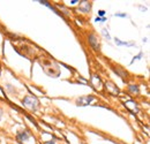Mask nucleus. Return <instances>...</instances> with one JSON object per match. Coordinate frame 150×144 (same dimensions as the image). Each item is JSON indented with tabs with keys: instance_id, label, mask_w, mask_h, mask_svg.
Segmentation results:
<instances>
[{
	"instance_id": "nucleus-12",
	"label": "nucleus",
	"mask_w": 150,
	"mask_h": 144,
	"mask_svg": "<svg viewBox=\"0 0 150 144\" xmlns=\"http://www.w3.org/2000/svg\"><path fill=\"white\" fill-rule=\"evenodd\" d=\"M142 58H143V53H142V52H140V53L137 54V55H135V56L133 58V60L131 61V65L133 64V62H134V61H135V60H141Z\"/></svg>"
},
{
	"instance_id": "nucleus-2",
	"label": "nucleus",
	"mask_w": 150,
	"mask_h": 144,
	"mask_svg": "<svg viewBox=\"0 0 150 144\" xmlns=\"http://www.w3.org/2000/svg\"><path fill=\"white\" fill-rule=\"evenodd\" d=\"M94 100L95 98L93 96H83V97H80L76 99V105L77 106H88Z\"/></svg>"
},
{
	"instance_id": "nucleus-1",
	"label": "nucleus",
	"mask_w": 150,
	"mask_h": 144,
	"mask_svg": "<svg viewBox=\"0 0 150 144\" xmlns=\"http://www.w3.org/2000/svg\"><path fill=\"white\" fill-rule=\"evenodd\" d=\"M22 104H23V106H25L31 111H37L38 108L40 107V102L36 96H25L22 99Z\"/></svg>"
},
{
	"instance_id": "nucleus-7",
	"label": "nucleus",
	"mask_w": 150,
	"mask_h": 144,
	"mask_svg": "<svg viewBox=\"0 0 150 144\" xmlns=\"http://www.w3.org/2000/svg\"><path fill=\"white\" fill-rule=\"evenodd\" d=\"M39 4H42V5L46 6V7H49V8H50V9H52V11H53V12H54L56 14H58L59 16H61V18L64 16V15H62V13H60V12H59V11L57 9L56 7H54V6H52V5H51V4L49 2V1H45V0H39Z\"/></svg>"
},
{
	"instance_id": "nucleus-6",
	"label": "nucleus",
	"mask_w": 150,
	"mask_h": 144,
	"mask_svg": "<svg viewBox=\"0 0 150 144\" xmlns=\"http://www.w3.org/2000/svg\"><path fill=\"white\" fill-rule=\"evenodd\" d=\"M16 137H18V140L21 141V142H25V141H28V140L30 138V134H29V131H27V130L20 131V133H18Z\"/></svg>"
},
{
	"instance_id": "nucleus-11",
	"label": "nucleus",
	"mask_w": 150,
	"mask_h": 144,
	"mask_svg": "<svg viewBox=\"0 0 150 144\" xmlns=\"http://www.w3.org/2000/svg\"><path fill=\"white\" fill-rule=\"evenodd\" d=\"M113 71H114V72L117 73V74L125 81V76H127V73H122L121 72V68H113Z\"/></svg>"
},
{
	"instance_id": "nucleus-13",
	"label": "nucleus",
	"mask_w": 150,
	"mask_h": 144,
	"mask_svg": "<svg viewBox=\"0 0 150 144\" xmlns=\"http://www.w3.org/2000/svg\"><path fill=\"white\" fill-rule=\"evenodd\" d=\"M102 34L104 35V37H105V38H108L109 40L111 39V36H110V34H109V31H108L106 29H103V30H102Z\"/></svg>"
},
{
	"instance_id": "nucleus-14",
	"label": "nucleus",
	"mask_w": 150,
	"mask_h": 144,
	"mask_svg": "<svg viewBox=\"0 0 150 144\" xmlns=\"http://www.w3.org/2000/svg\"><path fill=\"white\" fill-rule=\"evenodd\" d=\"M114 16H117V18H127L128 15L126 13H115Z\"/></svg>"
},
{
	"instance_id": "nucleus-4",
	"label": "nucleus",
	"mask_w": 150,
	"mask_h": 144,
	"mask_svg": "<svg viewBox=\"0 0 150 144\" xmlns=\"http://www.w3.org/2000/svg\"><path fill=\"white\" fill-rule=\"evenodd\" d=\"M105 88H106V90L109 91L111 95H119V93H120L119 88H118L113 82H106V83H105Z\"/></svg>"
},
{
	"instance_id": "nucleus-8",
	"label": "nucleus",
	"mask_w": 150,
	"mask_h": 144,
	"mask_svg": "<svg viewBox=\"0 0 150 144\" xmlns=\"http://www.w3.org/2000/svg\"><path fill=\"white\" fill-rule=\"evenodd\" d=\"M114 43L118 46H134L133 42H124V40H121L119 38H114Z\"/></svg>"
},
{
	"instance_id": "nucleus-17",
	"label": "nucleus",
	"mask_w": 150,
	"mask_h": 144,
	"mask_svg": "<svg viewBox=\"0 0 150 144\" xmlns=\"http://www.w3.org/2000/svg\"><path fill=\"white\" fill-rule=\"evenodd\" d=\"M44 144H56L54 141H47V142H45Z\"/></svg>"
},
{
	"instance_id": "nucleus-16",
	"label": "nucleus",
	"mask_w": 150,
	"mask_h": 144,
	"mask_svg": "<svg viewBox=\"0 0 150 144\" xmlns=\"http://www.w3.org/2000/svg\"><path fill=\"white\" fill-rule=\"evenodd\" d=\"M77 2H80L79 0H73V1H71V5H76Z\"/></svg>"
},
{
	"instance_id": "nucleus-9",
	"label": "nucleus",
	"mask_w": 150,
	"mask_h": 144,
	"mask_svg": "<svg viewBox=\"0 0 150 144\" xmlns=\"http://www.w3.org/2000/svg\"><path fill=\"white\" fill-rule=\"evenodd\" d=\"M95 80H96V82H91V84H93V87H94L96 90H98L102 87V82H100V80H99L98 76H93L91 77V81H95Z\"/></svg>"
},
{
	"instance_id": "nucleus-15",
	"label": "nucleus",
	"mask_w": 150,
	"mask_h": 144,
	"mask_svg": "<svg viewBox=\"0 0 150 144\" xmlns=\"http://www.w3.org/2000/svg\"><path fill=\"white\" fill-rule=\"evenodd\" d=\"M98 18H105V11H103V9L98 11Z\"/></svg>"
},
{
	"instance_id": "nucleus-3",
	"label": "nucleus",
	"mask_w": 150,
	"mask_h": 144,
	"mask_svg": "<svg viewBox=\"0 0 150 144\" xmlns=\"http://www.w3.org/2000/svg\"><path fill=\"white\" fill-rule=\"evenodd\" d=\"M88 42H89V44H90V46L93 47L94 51H98V52L100 51V45H99V42H98L96 35L90 34V35L88 36Z\"/></svg>"
},
{
	"instance_id": "nucleus-5",
	"label": "nucleus",
	"mask_w": 150,
	"mask_h": 144,
	"mask_svg": "<svg viewBox=\"0 0 150 144\" xmlns=\"http://www.w3.org/2000/svg\"><path fill=\"white\" fill-rule=\"evenodd\" d=\"M125 107H127L133 113H139V111H140L137 104L134 100H127V102H125Z\"/></svg>"
},
{
	"instance_id": "nucleus-10",
	"label": "nucleus",
	"mask_w": 150,
	"mask_h": 144,
	"mask_svg": "<svg viewBox=\"0 0 150 144\" xmlns=\"http://www.w3.org/2000/svg\"><path fill=\"white\" fill-rule=\"evenodd\" d=\"M128 91L133 93V95H139V92H140V89H139V87L136 85V84H129L128 85Z\"/></svg>"
}]
</instances>
